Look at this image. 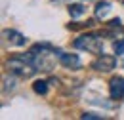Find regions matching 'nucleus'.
<instances>
[{"mask_svg":"<svg viewBox=\"0 0 124 120\" xmlns=\"http://www.w3.org/2000/svg\"><path fill=\"white\" fill-rule=\"evenodd\" d=\"M6 67L10 69V73L21 76V78H31V76L38 71V69H36L25 55H16V57L8 59V61H6Z\"/></svg>","mask_w":124,"mask_h":120,"instance_id":"1","label":"nucleus"},{"mask_svg":"<svg viewBox=\"0 0 124 120\" xmlns=\"http://www.w3.org/2000/svg\"><path fill=\"white\" fill-rule=\"evenodd\" d=\"M75 48L77 50H86L90 53L99 55V53H103V40L95 32H86V34H80L75 40Z\"/></svg>","mask_w":124,"mask_h":120,"instance_id":"2","label":"nucleus"},{"mask_svg":"<svg viewBox=\"0 0 124 120\" xmlns=\"http://www.w3.org/2000/svg\"><path fill=\"white\" fill-rule=\"evenodd\" d=\"M115 67H116V55L111 53H99L97 59L92 63V69L97 73H111Z\"/></svg>","mask_w":124,"mask_h":120,"instance_id":"3","label":"nucleus"},{"mask_svg":"<svg viewBox=\"0 0 124 120\" xmlns=\"http://www.w3.org/2000/svg\"><path fill=\"white\" fill-rule=\"evenodd\" d=\"M57 59L61 63L63 67H67V69H73V71H77L82 67V61L78 57L77 53H65V52H57Z\"/></svg>","mask_w":124,"mask_h":120,"instance_id":"4","label":"nucleus"},{"mask_svg":"<svg viewBox=\"0 0 124 120\" xmlns=\"http://www.w3.org/2000/svg\"><path fill=\"white\" fill-rule=\"evenodd\" d=\"M109 93H111V99L118 101L124 97V78L122 76H113L111 82H109Z\"/></svg>","mask_w":124,"mask_h":120,"instance_id":"5","label":"nucleus"},{"mask_svg":"<svg viewBox=\"0 0 124 120\" xmlns=\"http://www.w3.org/2000/svg\"><path fill=\"white\" fill-rule=\"evenodd\" d=\"M4 36L8 38L10 44H14V46H25V42H27V38H25L19 30H14V29L4 30Z\"/></svg>","mask_w":124,"mask_h":120,"instance_id":"6","label":"nucleus"},{"mask_svg":"<svg viewBox=\"0 0 124 120\" xmlns=\"http://www.w3.org/2000/svg\"><path fill=\"white\" fill-rule=\"evenodd\" d=\"M109 12H111V2H107V0H101V2H97V4H95L93 14H95V17H97V19H103V17H105Z\"/></svg>","mask_w":124,"mask_h":120,"instance_id":"7","label":"nucleus"},{"mask_svg":"<svg viewBox=\"0 0 124 120\" xmlns=\"http://www.w3.org/2000/svg\"><path fill=\"white\" fill-rule=\"evenodd\" d=\"M32 90H34V93H38V95L48 93V80H34Z\"/></svg>","mask_w":124,"mask_h":120,"instance_id":"8","label":"nucleus"},{"mask_svg":"<svg viewBox=\"0 0 124 120\" xmlns=\"http://www.w3.org/2000/svg\"><path fill=\"white\" fill-rule=\"evenodd\" d=\"M84 12H86V8H84V4H80V2L69 6V14H71V17H80V15H84Z\"/></svg>","mask_w":124,"mask_h":120,"instance_id":"9","label":"nucleus"},{"mask_svg":"<svg viewBox=\"0 0 124 120\" xmlns=\"http://www.w3.org/2000/svg\"><path fill=\"white\" fill-rule=\"evenodd\" d=\"M113 50H115V53L116 55H122L124 53V40H116V42H113Z\"/></svg>","mask_w":124,"mask_h":120,"instance_id":"10","label":"nucleus"},{"mask_svg":"<svg viewBox=\"0 0 124 120\" xmlns=\"http://www.w3.org/2000/svg\"><path fill=\"white\" fill-rule=\"evenodd\" d=\"M80 118H82V120H101L103 116L93 114V112H82V114H80Z\"/></svg>","mask_w":124,"mask_h":120,"instance_id":"11","label":"nucleus"},{"mask_svg":"<svg viewBox=\"0 0 124 120\" xmlns=\"http://www.w3.org/2000/svg\"><path fill=\"white\" fill-rule=\"evenodd\" d=\"M109 27H120V19L116 17V19H113V21H109Z\"/></svg>","mask_w":124,"mask_h":120,"instance_id":"12","label":"nucleus"}]
</instances>
